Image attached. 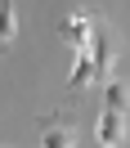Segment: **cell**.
I'll list each match as a JSON object with an SVG mask.
<instances>
[{
  "label": "cell",
  "instance_id": "3957f363",
  "mask_svg": "<svg viewBox=\"0 0 130 148\" xmlns=\"http://www.w3.org/2000/svg\"><path fill=\"white\" fill-rule=\"evenodd\" d=\"M121 130H126V112L121 108H103V117H99V144L103 148H121Z\"/></svg>",
  "mask_w": 130,
  "mask_h": 148
},
{
  "label": "cell",
  "instance_id": "5b68a950",
  "mask_svg": "<svg viewBox=\"0 0 130 148\" xmlns=\"http://www.w3.org/2000/svg\"><path fill=\"white\" fill-rule=\"evenodd\" d=\"M14 32H18V9H14V0H0V58L9 54Z\"/></svg>",
  "mask_w": 130,
  "mask_h": 148
},
{
  "label": "cell",
  "instance_id": "277c9868",
  "mask_svg": "<svg viewBox=\"0 0 130 148\" xmlns=\"http://www.w3.org/2000/svg\"><path fill=\"white\" fill-rule=\"evenodd\" d=\"M94 85V58H90V49H76V63H72V76H67V90H90Z\"/></svg>",
  "mask_w": 130,
  "mask_h": 148
},
{
  "label": "cell",
  "instance_id": "6da1fadb",
  "mask_svg": "<svg viewBox=\"0 0 130 148\" xmlns=\"http://www.w3.org/2000/svg\"><path fill=\"white\" fill-rule=\"evenodd\" d=\"M40 144L45 148H76V121L67 117V112L40 117Z\"/></svg>",
  "mask_w": 130,
  "mask_h": 148
},
{
  "label": "cell",
  "instance_id": "7a4b0ae2",
  "mask_svg": "<svg viewBox=\"0 0 130 148\" xmlns=\"http://www.w3.org/2000/svg\"><path fill=\"white\" fill-rule=\"evenodd\" d=\"M94 18H99V14H76V18L58 23V40H67L72 49H90V36H94Z\"/></svg>",
  "mask_w": 130,
  "mask_h": 148
},
{
  "label": "cell",
  "instance_id": "8992f818",
  "mask_svg": "<svg viewBox=\"0 0 130 148\" xmlns=\"http://www.w3.org/2000/svg\"><path fill=\"white\" fill-rule=\"evenodd\" d=\"M108 108H121V112H126V81H121V76L108 81Z\"/></svg>",
  "mask_w": 130,
  "mask_h": 148
}]
</instances>
